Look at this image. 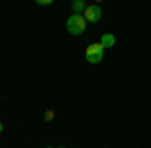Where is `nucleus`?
I'll use <instances>...</instances> for the list:
<instances>
[{
  "instance_id": "nucleus-1",
  "label": "nucleus",
  "mask_w": 151,
  "mask_h": 148,
  "mask_svg": "<svg viewBox=\"0 0 151 148\" xmlns=\"http://www.w3.org/2000/svg\"><path fill=\"white\" fill-rule=\"evenodd\" d=\"M67 30L73 36H81L87 30V20L83 14H70L69 20H67Z\"/></svg>"
},
{
  "instance_id": "nucleus-2",
  "label": "nucleus",
  "mask_w": 151,
  "mask_h": 148,
  "mask_svg": "<svg viewBox=\"0 0 151 148\" xmlns=\"http://www.w3.org/2000/svg\"><path fill=\"white\" fill-rule=\"evenodd\" d=\"M103 54H105V46L101 42H93V44L87 46V50H85L87 62H91V64H99L103 60Z\"/></svg>"
},
{
  "instance_id": "nucleus-3",
  "label": "nucleus",
  "mask_w": 151,
  "mask_h": 148,
  "mask_svg": "<svg viewBox=\"0 0 151 148\" xmlns=\"http://www.w3.org/2000/svg\"><path fill=\"white\" fill-rule=\"evenodd\" d=\"M83 16H85V20H87V22L97 24V22H101V18H103V10H101V6H99V4H91V6H87V8H85Z\"/></svg>"
},
{
  "instance_id": "nucleus-4",
  "label": "nucleus",
  "mask_w": 151,
  "mask_h": 148,
  "mask_svg": "<svg viewBox=\"0 0 151 148\" xmlns=\"http://www.w3.org/2000/svg\"><path fill=\"white\" fill-rule=\"evenodd\" d=\"M85 8H87V4H85L83 0H73V10H75V14L85 12Z\"/></svg>"
},
{
  "instance_id": "nucleus-5",
  "label": "nucleus",
  "mask_w": 151,
  "mask_h": 148,
  "mask_svg": "<svg viewBox=\"0 0 151 148\" xmlns=\"http://www.w3.org/2000/svg\"><path fill=\"white\" fill-rule=\"evenodd\" d=\"M101 44H103L105 48L113 46V44H115V36H113V34H105L103 38H101Z\"/></svg>"
},
{
  "instance_id": "nucleus-6",
  "label": "nucleus",
  "mask_w": 151,
  "mask_h": 148,
  "mask_svg": "<svg viewBox=\"0 0 151 148\" xmlns=\"http://www.w3.org/2000/svg\"><path fill=\"white\" fill-rule=\"evenodd\" d=\"M35 2H36V4H40V6H48L52 0H35Z\"/></svg>"
},
{
  "instance_id": "nucleus-7",
  "label": "nucleus",
  "mask_w": 151,
  "mask_h": 148,
  "mask_svg": "<svg viewBox=\"0 0 151 148\" xmlns=\"http://www.w3.org/2000/svg\"><path fill=\"white\" fill-rule=\"evenodd\" d=\"M2 130H4V124H2V122H0V132H2Z\"/></svg>"
},
{
  "instance_id": "nucleus-8",
  "label": "nucleus",
  "mask_w": 151,
  "mask_h": 148,
  "mask_svg": "<svg viewBox=\"0 0 151 148\" xmlns=\"http://www.w3.org/2000/svg\"><path fill=\"white\" fill-rule=\"evenodd\" d=\"M95 2H101V0H95Z\"/></svg>"
},
{
  "instance_id": "nucleus-9",
  "label": "nucleus",
  "mask_w": 151,
  "mask_h": 148,
  "mask_svg": "<svg viewBox=\"0 0 151 148\" xmlns=\"http://www.w3.org/2000/svg\"><path fill=\"white\" fill-rule=\"evenodd\" d=\"M47 148H48V146H47Z\"/></svg>"
}]
</instances>
